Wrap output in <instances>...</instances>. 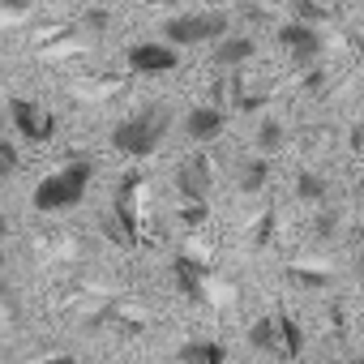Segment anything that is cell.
<instances>
[{
	"instance_id": "obj_1",
	"label": "cell",
	"mask_w": 364,
	"mask_h": 364,
	"mask_svg": "<svg viewBox=\"0 0 364 364\" xmlns=\"http://www.w3.org/2000/svg\"><path fill=\"white\" fill-rule=\"evenodd\" d=\"M167 129H171V107L167 103H146L112 129V146L129 159H150L163 146Z\"/></svg>"
},
{
	"instance_id": "obj_2",
	"label": "cell",
	"mask_w": 364,
	"mask_h": 364,
	"mask_svg": "<svg viewBox=\"0 0 364 364\" xmlns=\"http://www.w3.org/2000/svg\"><path fill=\"white\" fill-rule=\"evenodd\" d=\"M90 180H95V163H90V159H73V163H65L60 171H52V176L39 180L31 206H35L39 215H56V210L82 206V198H86V189H90Z\"/></svg>"
},
{
	"instance_id": "obj_3",
	"label": "cell",
	"mask_w": 364,
	"mask_h": 364,
	"mask_svg": "<svg viewBox=\"0 0 364 364\" xmlns=\"http://www.w3.org/2000/svg\"><path fill=\"white\" fill-rule=\"evenodd\" d=\"M232 18L223 9H193V14H176L163 22V43L171 48H198V43H223Z\"/></svg>"
},
{
	"instance_id": "obj_4",
	"label": "cell",
	"mask_w": 364,
	"mask_h": 364,
	"mask_svg": "<svg viewBox=\"0 0 364 364\" xmlns=\"http://www.w3.org/2000/svg\"><path fill=\"white\" fill-rule=\"evenodd\" d=\"M9 116H14L18 133H22L31 146H43V141H52V133H56V116H52L43 103H35V99H9Z\"/></svg>"
},
{
	"instance_id": "obj_5",
	"label": "cell",
	"mask_w": 364,
	"mask_h": 364,
	"mask_svg": "<svg viewBox=\"0 0 364 364\" xmlns=\"http://www.w3.org/2000/svg\"><path fill=\"white\" fill-rule=\"evenodd\" d=\"M124 65L137 73V77H163V73H171L176 65H180V56H176V48L171 43H133L129 52H124Z\"/></svg>"
},
{
	"instance_id": "obj_6",
	"label": "cell",
	"mask_w": 364,
	"mask_h": 364,
	"mask_svg": "<svg viewBox=\"0 0 364 364\" xmlns=\"http://www.w3.org/2000/svg\"><path fill=\"white\" fill-rule=\"evenodd\" d=\"M279 43L291 52L296 65H313V60L321 56V48H326L321 31H317V26H304V22H287V26L279 31Z\"/></svg>"
},
{
	"instance_id": "obj_7",
	"label": "cell",
	"mask_w": 364,
	"mask_h": 364,
	"mask_svg": "<svg viewBox=\"0 0 364 364\" xmlns=\"http://www.w3.org/2000/svg\"><path fill=\"white\" fill-rule=\"evenodd\" d=\"M176 189L189 198V206H202L210 198V163L206 159H185L176 167Z\"/></svg>"
},
{
	"instance_id": "obj_8",
	"label": "cell",
	"mask_w": 364,
	"mask_h": 364,
	"mask_svg": "<svg viewBox=\"0 0 364 364\" xmlns=\"http://www.w3.org/2000/svg\"><path fill=\"white\" fill-rule=\"evenodd\" d=\"M141 189V176H129L124 185L116 189V223H120V245H137V202L133 193Z\"/></svg>"
},
{
	"instance_id": "obj_9",
	"label": "cell",
	"mask_w": 364,
	"mask_h": 364,
	"mask_svg": "<svg viewBox=\"0 0 364 364\" xmlns=\"http://www.w3.org/2000/svg\"><path fill=\"white\" fill-rule=\"evenodd\" d=\"M223 124H228V116H223V107H215V103H202V107H193L189 116H185V133L193 137V141H215L219 133H223Z\"/></svg>"
},
{
	"instance_id": "obj_10",
	"label": "cell",
	"mask_w": 364,
	"mask_h": 364,
	"mask_svg": "<svg viewBox=\"0 0 364 364\" xmlns=\"http://www.w3.org/2000/svg\"><path fill=\"white\" fill-rule=\"evenodd\" d=\"M180 364H228V347L219 338H189L180 343Z\"/></svg>"
},
{
	"instance_id": "obj_11",
	"label": "cell",
	"mask_w": 364,
	"mask_h": 364,
	"mask_svg": "<svg viewBox=\"0 0 364 364\" xmlns=\"http://www.w3.org/2000/svg\"><path fill=\"white\" fill-rule=\"evenodd\" d=\"M253 52H257V43L249 35H228L223 43H215V65L219 69H236V65L253 60Z\"/></svg>"
},
{
	"instance_id": "obj_12",
	"label": "cell",
	"mask_w": 364,
	"mask_h": 364,
	"mask_svg": "<svg viewBox=\"0 0 364 364\" xmlns=\"http://www.w3.org/2000/svg\"><path fill=\"white\" fill-rule=\"evenodd\" d=\"M249 343L266 355H283V338H279V317H257L249 326Z\"/></svg>"
},
{
	"instance_id": "obj_13",
	"label": "cell",
	"mask_w": 364,
	"mask_h": 364,
	"mask_svg": "<svg viewBox=\"0 0 364 364\" xmlns=\"http://www.w3.org/2000/svg\"><path fill=\"white\" fill-rule=\"evenodd\" d=\"M171 274H176V283H180V291L185 296H202V262H193V257H176L171 262Z\"/></svg>"
},
{
	"instance_id": "obj_14",
	"label": "cell",
	"mask_w": 364,
	"mask_h": 364,
	"mask_svg": "<svg viewBox=\"0 0 364 364\" xmlns=\"http://www.w3.org/2000/svg\"><path fill=\"white\" fill-rule=\"evenodd\" d=\"M266 180H270V163H266V159H245V163H240V176H236L240 193H262Z\"/></svg>"
},
{
	"instance_id": "obj_15",
	"label": "cell",
	"mask_w": 364,
	"mask_h": 364,
	"mask_svg": "<svg viewBox=\"0 0 364 364\" xmlns=\"http://www.w3.org/2000/svg\"><path fill=\"white\" fill-rule=\"evenodd\" d=\"M296 198L309 202V206H321V202L330 198L326 176H321V171H300V176H296Z\"/></svg>"
},
{
	"instance_id": "obj_16",
	"label": "cell",
	"mask_w": 364,
	"mask_h": 364,
	"mask_svg": "<svg viewBox=\"0 0 364 364\" xmlns=\"http://www.w3.org/2000/svg\"><path fill=\"white\" fill-rule=\"evenodd\" d=\"M279 317V338H283V355H300L304 351V330L296 326V317H287V313H274Z\"/></svg>"
},
{
	"instance_id": "obj_17",
	"label": "cell",
	"mask_w": 364,
	"mask_h": 364,
	"mask_svg": "<svg viewBox=\"0 0 364 364\" xmlns=\"http://www.w3.org/2000/svg\"><path fill=\"white\" fill-rule=\"evenodd\" d=\"M283 141H287V129H283L279 120H262V129H257V150H262V154H274V150H283Z\"/></svg>"
},
{
	"instance_id": "obj_18",
	"label": "cell",
	"mask_w": 364,
	"mask_h": 364,
	"mask_svg": "<svg viewBox=\"0 0 364 364\" xmlns=\"http://www.w3.org/2000/svg\"><path fill=\"white\" fill-rule=\"evenodd\" d=\"M9 171H18V146L9 137H0V176H9Z\"/></svg>"
},
{
	"instance_id": "obj_19",
	"label": "cell",
	"mask_w": 364,
	"mask_h": 364,
	"mask_svg": "<svg viewBox=\"0 0 364 364\" xmlns=\"http://www.w3.org/2000/svg\"><path fill=\"white\" fill-rule=\"evenodd\" d=\"M291 14H296V22H304V26L326 22V9H317V5H291Z\"/></svg>"
},
{
	"instance_id": "obj_20",
	"label": "cell",
	"mask_w": 364,
	"mask_h": 364,
	"mask_svg": "<svg viewBox=\"0 0 364 364\" xmlns=\"http://www.w3.org/2000/svg\"><path fill=\"white\" fill-rule=\"evenodd\" d=\"M86 26H90V31H103V26H107V14H103V9L86 14Z\"/></svg>"
},
{
	"instance_id": "obj_21",
	"label": "cell",
	"mask_w": 364,
	"mask_h": 364,
	"mask_svg": "<svg viewBox=\"0 0 364 364\" xmlns=\"http://www.w3.org/2000/svg\"><path fill=\"white\" fill-rule=\"evenodd\" d=\"M39 364H77L73 355H48V360H39Z\"/></svg>"
},
{
	"instance_id": "obj_22",
	"label": "cell",
	"mask_w": 364,
	"mask_h": 364,
	"mask_svg": "<svg viewBox=\"0 0 364 364\" xmlns=\"http://www.w3.org/2000/svg\"><path fill=\"white\" fill-rule=\"evenodd\" d=\"M5 232H9V223H5V215H0V262H5Z\"/></svg>"
},
{
	"instance_id": "obj_23",
	"label": "cell",
	"mask_w": 364,
	"mask_h": 364,
	"mask_svg": "<svg viewBox=\"0 0 364 364\" xmlns=\"http://www.w3.org/2000/svg\"><path fill=\"white\" fill-rule=\"evenodd\" d=\"M355 274H360V283H364V253H360V262H355Z\"/></svg>"
},
{
	"instance_id": "obj_24",
	"label": "cell",
	"mask_w": 364,
	"mask_h": 364,
	"mask_svg": "<svg viewBox=\"0 0 364 364\" xmlns=\"http://www.w3.org/2000/svg\"><path fill=\"white\" fill-rule=\"evenodd\" d=\"M334 364H364V360H334Z\"/></svg>"
},
{
	"instance_id": "obj_25",
	"label": "cell",
	"mask_w": 364,
	"mask_h": 364,
	"mask_svg": "<svg viewBox=\"0 0 364 364\" xmlns=\"http://www.w3.org/2000/svg\"><path fill=\"white\" fill-rule=\"evenodd\" d=\"M0 124H5V120H0ZM0 137H5V133H0Z\"/></svg>"
}]
</instances>
